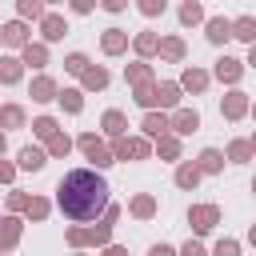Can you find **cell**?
<instances>
[{
  "mask_svg": "<svg viewBox=\"0 0 256 256\" xmlns=\"http://www.w3.org/2000/svg\"><path fill=\"white\" fill-rule=\"evenodd\" d=\"M76 148H80V152H84V156H88L96 168H108V164H116V160H112V144H104L96 132H80V136H76Z\"/></svg>",
  "mask_w": 256,
  "mask_h": 256,
  "instance_id": "3957f363",
  "label": "cell"
},
{
  "mask_svg": "<svg viewBox=\"0 0 256 256\" xmlns=\"http://www.w3.org/2000/svg\"><path fill=\"white\" fill-rule=\"evenodd\" d=\"M248 244H252V248H256V224H252V228H248Z\"/></svg>",
  "mask_w": 256,
  "mask_h": 256,
  "instance_id": "816d5d0a",
  "label": "cell"
},
{
  "mask_svg": "<svg viewBox=\"0 0 256 256\" xmlns=\"http://www.w3.org/2000/svg\"><path fill=\"white\" fill-rule=\"evenodd\" d=\"M0 128H24V108L20 104H4L0 108Z\"/></svg>",
  "mask_w": 256,
  "mask_h": 256,
  "instance_id": "d6a6232c",
  "label": "cell"
},
{
  "mask_svg": "<svg viewBox=\"0 0 256 256\" xmlns=\"http://www.w3.org/2000/svg\"><path fill=\"white\" fill-rule=\"evenodd\" d=\"M72 12H80V16L92 12V0H72Z\"/></svg>",
  "mask_w": 256,
  "mask_h": 256,
  "instance_id": "7dc6e473",
  "label": "cell"
},
{
  "mask_svg": "<svg viewBox=\"0 0 256 256\" xmlns=\"http://www.w3.org/2000/svg\"><path fill=\"white\" fill-rule=\"evenodd\" d=\"M244 64H252V68H256V44L248 48V60H244Z\"/></svg>",
  "mask_w": 256,
  "mask_h": 256,
  "instance_id": "f907efd6",
  "label": "cell"
},
{
  "mask_svg": "<svg viewBox=\"0 0 256 256\" xmlns=\"http://www.w3.org/2000/svg\"><path fill=\"white\" fill-rule=\"evenodd\" d=\"M132 100L144 108V112H156V84H144V88H132Z\"/></svg>",
  "mask_w": 256,
  "mask_h": 256,
  "instance_id": "836d02e7",
  "label": "cell"
},
{
  "mask_svg": "<svg viewBox=\"0 0 256 256\" xmlns=\"http://www.w3.org/2000/svg\"><path fill=\"white\" fill-rule=\"evenodd\" d=\"M136 8H140L144 16H164V8H168V4H164V0H140Z\"/></svg>",
  "mask_w": 256,
  "mask_h": 256,
  "instance_id": "b9f144b4",
  "label": "cell"
},
{
  "mask_svg": "<svg viewBox=\"0 0 256 256\" xmlns=\"http://www.w3.org/2000/svg\"><path fill=\"white\" fill-rule=\"evenodd\" d=\"M196 168H200V172H220V168H224V152H220V148H204V152L196 156Z\"/></svg>",
  "mask_w": 256,
  "mask_h": 256,
  "instance_id": "4316f807",
  "label": "cell"
},
{
  "mask_svg": "<svg viewBox=\"0 0 256 256\" xmlns=\"http://www.w3.org/2000/svg\"><path fill=\"white\" fill-rule=\"evenodd\" d=\"M100 8H104V12H124V0H104Z\"/></svg>",
  "mask_w": 256,
  "mask_h": 256,
  "instance_id": "c3c4849f",
  "label": "cell"
},
{
  "mask_svg": "<svg viewBox=\"0 0 256 256\" xmlns=\"http://www.w3.org/2000/svg\"><path fill=\"white\" fill-rule=\"evenodd\" d=\"M188 224H192L196 236H204V232H212V228L220 224V208H216V204H192V208H188Z\"/></svg>",
  "mask_w": 256,
  "mask_h": 256,
  "instance_id": "5b68a950",
  "label": "cell"
},
{
  "mask_svg": "<svg viewBox=\"0 0 256 256\" xmlns=\"http://www.w3.org/2000/svg\"><path fill=\"white\" fill-rule=\"evenodd\" d=\"M152 156V140L148 136H120L112 140V160H148Z\"/></svg>",
  "mask_w": 256,
  "mask_h": 256,
  "instance_id": "277c9868",
  "label": "cell"
},
{
  "mask_svg": "<svg viewBox=\"0 0 256 256\" xmlns=\"http://www.w3.org/2000/svg\"><path fill=\"white\" fill-rule=\"evenodd\" d=\"M0 44H4V40H0Z\"/></svg>",
  "mask_w": 256,
  "mask_h": 256,
  "instance_id": "6f0895ef",
  "label": "cell"
},
{
  "mask_svg": "<svg viewBox=\"0 0 256 256\" xmlns=\"http://www.w3.org/2000/svg\"><path fill=\"white\" fill-rule=\"evenodd\" d=\"M252 116H256V104H252Z\"/></svg>",
  "mask_w": 256,
  "mask_h": 256,
  "instance_id": "9f6ffc18",
  "label": "cell"
},
{
  "mask_svg": "<svg viewBox=\"0 0 256 256\" xmlns=\"http://www.w3.org/2000/svg\"><path fill=\"white\" fill-rule=\"evenodd\" d=\"M252 156H256V152H252V140H232V144H228V160H232V164H248Z\"/></svg>",
  "mask_w": 256,
  "mask_h": 256,
  "instance_id": "1f68e13d",
  "label": "cell"
},
{
  "mask_svg": "<svg viewBox=\"0 0 256 256\" xmlns=\"http://www.w3.org/2000/svg\"><path fill=\"white\" fill-rule=\"evenodd\" d=\"M200 176H204V172L196 168V160H184V164L176 168V184H180V188H196V184H200Z\"/></svg>",
  "mask_w": 256,
  "mask_h": 256,
  "instance_id": "83f0119b",
  "label": "cell"
},
{
  "mask_svg": "<svg viewBox=\"0 0 256 256\" xmlns=\"http://www.w3.org/2000/svg\"><path fill=\"white\" fill-rule=\"evenodd\" d=\"M208 16H204V4L200 0H184L180 4V24H204Z\"/></svg>",
  "mask_w": 256,
  "mask_h": 256,
  "instance_id": "f1b7e54d",
  "label": "cell"
},
{
  "mask_svg": "<svg viewBox=\"0 0 256 256\" xmlns=\"http://www.w3.org/2000/svg\"><path fill=\"white\" fill-rule=\"evenodd\" d=\"M124 80H128L132 88L156 84V76H152V64H148V60H136V64H128V68H124Z\"/></svg>",
  "mask_w": 256,
  "mask_h": 256,
  "instance_id": "e0dca14e",
  "label": "cell"
},
{
  "mask_svg": "<svg viewBox=\"0 0 256 256\" xmlns=\"http://www.w3.org/2000/svg\"><path fill=\"white\" fill-rule=\"evenodd\" d=\"M208 80H212V72H204V68H184L180 88H184V92H204V88H208Z\"/></svg>",
  "mask_w": 256,
  "mask_h": 256,
  "instance_id": "603a6c76",
  "label": "cell"
},
{
  "mask_svg": "<svg viewBox=\"0 0 256 256\" xmlns=\"http://www.w3.org/2000/svg\"><path fill=\"white\" fill-rule=\"evenodd\" d=\"M0 156H4V132H0Z\"/></svg>",
  "mask_w": 256,
  "mask_h": 256,
  "instance_id": "f5cc1de1",
  "label": "cell"
},
{
  "mask_svg": "<svg viewBox=\"0 0 256 256\" xmlns=\"http://www.w3.org/2000/svg\"><path fill=\"white\" fill-rule=\"evenodd\" d=\"M20 60H24V68H44L48 64V44H28L20 52Z\"/></svg>",
  "mask_w": 256,
  "mask_h": 256,
  "instance_id": "484cf974",
  "label": "cell"
},
{
  "mask_svg": "<svg viewBox=\"0 0 256 256\" xmlns=\"http://www.w3.org/2000/svg\"><path fill=\"white\" fill-rule=\"evenodd\" d=\"M252 192H256V180H252Z\"/></svg>",
  "mask_w": 256,
  "mask_h": 256,
  "instance_id": "11a10c76",
  "label": "cell"
},
{
  "mask_svg": "<svg viewBox=\"0 0 256 256\" xmlns=\"http://www.w3.org/2000/svg\"><path fill=\"white\" fill-rule=\"evenodd\" d=\"M232 36L252 48V44H256V16H236V20H232Z\"/></svg>",
  "mask_w": 256,
  "mask_h": 256,
  "instance_id": "cb8c5ba5",
  "label": "cell"
},
{
  "mask_svg": "<svg viewBox=\"0 0 256 256\" xmlns=\"http://www.w3.org/2000/svg\"><path fill=\"white\" fill-rule=\"evenodd\" d=\"M248 112H252L248 92H240V88L224 92V100H220V116H224V120H240V116H248Z\"/></svg>",
  "mask_w": 256,
  "mask_h": 256,
  "instance_id": "8992f818",
  "label": "cell"
},
{
  "mask_svg": "<svg viewBox=\"0 0 256 256\" xmlns=\"http://www.w3.org/2000/svg\"><path fill=\"white\" fill-rule=\"evenodd\" d=\"M252 152H256V136H252Z\"/></svg>",
  "mask_w": 256,
  "mask_h": 256,
  "instance_id": "db71d44e",
  "label": "cell"
},
{
  "mask_svg": "<svg viewBox=\"0 0 256 256\" xmlns=\"http://www.w3.org/2000/svg\"><path fill=\"white\" fill-rule=\"evenodd\" d=\"M184 52H188V44H184L180 36H160V56H164L168 64H180Z\"/></svg>",
  "mask_w": 256,
  "mask_h": 256,
  "instance_id": "7402d4cb",
  "label": "cell"
},
{
  "mask_svg": "<svg viewBox=\"0 0 256 256\" xmlns=\"http://www.w3.org/2000/svg\"><path fill=\"white\" fill-rule=\"evenodd\" d=\"M88 68H92V64H88V56H84V52H68V56H64V72H72V76H84Z\"/></svg>",
  "mask_w": 256,
  "mask_h": 256,
  "instance_id": "d590c367",
  "label": "cell"
},
{
  "mask_svg": "<svg viewBox=\"0 0 256 256\" xmlns=\"http://www.w3.org/2000/svg\"><path fill=\"white\" fill-rule=\"evenodd\" d=\"M148 256H180V252H176V248H168V244H156Z\"/></svg>",
  "mask_w": 256,
  "mask_h": 256,
  "instance_id": "bcb514c9",
  "label": "cell"
},
{
  "mask_svg": "<svg viewBox=\"0 0 256 256\" xmlns=\"http://www.w3.org/2000/svg\"><path fill=\"white\" fill-rule=\"evenodd\" d=\"M120 220V208L116 204H108V212L100 216V224L96 228H80V224H72L68 232H64V240L72 244V248H88V244H96V248H108V240H112V224Z\"/></svg>",
  "mask_w": 256,
  "mask_h": 256,
  "instance_id": "7a4b0ae2",
  "label": "cell"
},
{
  "mask_svg": "<svg viewBox=\"0 0 256 256\" xmlns=\"http://www.w3.org/2000/svg\"><path fill=\"white\" fill-rule=\"evenodd\" d=\"M132 48H136L140 60H148V56L160 52V36H156V32H136V36H132Z\"/></svg>",
  "mask_w": 256,
  "mask_h": 256,
  "instance_id": "44dd1931",
  "label": "cell"
},
{
  "mask_svg": "<svg viewBox=\"0 0 256 256\" xmlns=\"http://www.w3.org/2000/svg\"><path fill=\"white\" fill-rule=\"evenodd\" d=\"M0 40H4L8 48H20V52L32 44V36H28V24H24V20H8V24L0 28Z\"/></svg>",
  "mask_w": 256,
  "mask_h": 256,
  "instance_id": "52a82bcc",
  "label": "cell"
},
{
  "mask_svg": "<svg viewBox=\"0 0 256 256\" xmlns=\"http://www.w3.org/2000/svg\"><path fill=\"white\" fill-rule=\"evenodd\" d=\"M200 128V112L196 108H176L172 112V136H192Z\"/></svg>",
  "mask_w": 256,
  "mask_h": 256,
  "instance_id": "8fae6325",
  "label": "cell"
},
{
  "mask_svg": "<svg viewBox=\"0 0 256 256\" xmlns=\"http://www.w3.org/2000/svg\"><path fill=\"white\" fill-rule=\"evenodd\" d=\"M156 156H160V160H180V136H172V132L160 136V140H156Z\"/></svg>",
  "mask_w": 256,
  "mask_h": 256,
  "instance_id": "4dcf8cb0",
  "label": "cell"
},
{
  "mask_svg": "<svg viewBox=\"0 0 256 256\" xmlns=\"http://www.w3.org/2000/svg\"><path fill=\"white\" fill-rule=\"evenodd\" d=\"M100 48H104V56H120V52L128 48V32H124V28H104Z\"/></svg>",
  "mask_w": 256,
  "mask_h": 256,
  "instance_id": "2e32d148",
  "label": "cell"
},
{
  "mask_svg": "<svg viewBox=\"0 0 256 256\" xmlns=\"http://www.w3.org/2000/svg\"><path fill=\"white\" fill-rule=\"evenodd\" d=\"M212 76H216L220 84H240V76H244V60H236V56H220L216 68H212Z\"/></svg>",
  "mask_w": 256,
  "mask_h": 256,
  "instance_id": "ba28073f",
  "label": "cell"
},
{
  "mask_svg": "<svg viewBox=\"0 0 256 256\" xmlns=\"http://www.w3.org/2000/svg\"><path fill=\"white\" fill-rule=\"evenodd\" d=\"M140 128H144V136H148V140H160V136H168V132H172V116H164V112H144Z\"/></svg>",
  "mask_w": 256,
  "mask_h": 256,
  "instance_id": "30bf717a",
  "label": "cell"
},
{
  "mask_svg": "<svg viewBox=\"0 0 256 256\" xmlns=\"http://www.w3.org/2000/svg\"><path fill=\"white\" fill-rule=\"evenodd\" d=\"M56 204L68 220H96L108 212V184L96 168H72L56 184Z\"/></svg>",
  "mask_w": 256,
  "mask_h": 256,
  "instance_id": "6da1fadb",
  "label": "cell"
},
{
  "mask_svg": "<svg viewBox=\"0 0 256 256\" xmlns=\"http://www.w3.org/2000/svg\"><path fill=\"white\" fill-rule=\"evenodd\" d=\"M204 36H208L212 44H224V40L232 36V20H228V16H208V20H204Z\"/></svg>",
  "mask_w": 256,
  "mask_h": 256,
  "instance_id": "9a60e30c",
  "label": "cell"
},
{
  "mask_svg": "<svg viewBox=\"0 0 256 256\" xmlns=\"http://www.w3.org/2000/svg\"><path fill=\"white\" fill-rule=\"evenodd\" d=\"M100 124H104V136H112V140H120V136H128V116H124L120 108H108Z\"/></svg>",
  "mask_w": 256,
  "mask_h": 256,
  "instance_id": "ac0fdd59",
  "label": "cell"
},
{
  "mask_svg": "<svg viewBox=\"0 0 256 256\" xmlns=\"http://www.w3.org/2000/svg\"><path fill=\"white\" fill-rule=\"evenodd\" d=\"M0 256H4V252H0Z\"/></svg>",
  "mask_w": 256,
  "mask_h": 256,
  "instance_id": "680465c9",
  "label": "cell"
},
{
  "mask_svg": "<svg viewBox=\"0 0 256 256\" xmlns=\"http://www.w3.org/2000/svg\"><path fill=\"white\" fill-rule=\"evenodd\" d=\"M128 212H132L136 220H152V216H156V196H152V192L132 196V200H128Z\"/></svg>",
  "mask_w": 256,
  "mask_h": 256,
  "instance_id": "ffe728a7",
  "label": "cell"
},
{
  "mask_svg": "<svg viewBox=\"0 0 256 256\" xmlns=\"http://www.w3.org/2000/svg\"><path fill=\"white\" fill-rule=\"evenodd\" d=\"M28 204H32V196H28V192H20V188H12V192H8V212H28Z\"/></svg>",
  "mask_w": 256,
  "mask_h": 256,
  "instance_id": "60d3db41",
  "label": "cell"
},
{
  "mask_svg": "<svg viewBox=\"0 0 256 256\" xmlns=\"http://www.w3.org/2000/svg\"><path fill=\"white\" fill-rule=\"evenodd\" d=\"M180 80H164V84H156V108H176L180 104Z\"/></svg>",
  "mask_w": 256,
  "mask_h": 256,
  "instance_id": "d6986e66",
  "label": "cell"
},
{
  "mask_svg": "<svg viewBox=\"0 0 256 256\" xmlns=\"http://www.w3.org/2000/svg\"><path fill=\"white\" fill-rule=\"evenodd\" d=\"M28 96H32L36 104H48V100H60V88H56V80H52V76H36V80H32V88H28Z\"/></svg>",
  "mask_w": 256,
  "mask_h": 256,
  "instance_id": "5bb4252c",
  "label": "cell"
},
{
  "mask_svg": "<svg viewBox=\"0 0 256 256\" xmlns=\"http://www.w3.org/2000/svg\"><path fill=\"white\" fill-rule=\"evenodd\" d=\"M80 80H84V88H88V92H100V88H108V68L92 64V68H88V72H84Z\"/></svg>",
  "mask_w": 256,
  "mask_h": 256,
  "instance_id": "f546056e",
  "label": "cell"
},
{
  "mask_svg": "<svg viewBox=\"0 0 256 256\" xmlns=\"http://www.w3.org/2000/svg\"><path fill=\"white\" fill-rule=\"evenodd\" d=\"M60 104H64V112L76 116V112L84 108V92H80V88H64V92H60Z\"/></svg>",
  "mask_w": 256,
  "mask_h": 256,
  "instance_id": "8d00e7d4",
  "label": "cell"
},
{
  "mask_svg": "<svg viewBox=\"0 0 256 256\" xmlns=\"http://www.w3.org/2000/svg\"><path fill=\"white\" fill-rule=\"evenodd\" d=\"M12 180H16V164L0 160V184H12Z\"/></svg>",
  "mask_w": 256,
  "mask_h": 256,
  "instance_id": "ee69618b",
  "label": "cell"
},
{
  "mask_svg": "<svg viewBox=\"0 0 256 256\" xmlns=\"http://www.w3.org/2000/svg\"><path fill=\"white\" fill-rule=\"evenodd\" d=\"M16 12H20V20H44V12H48V8H44L40 0H20V4H16Z\"/></svg>",
  "mask_w": 256,
  "mask_h": 256,
  "instance_id": "e575fe53",
  "label": "cell"
},
{
  "mask_svg": "<svg viewBox=\"0 0 256 256\" xmlns=\"http://www.w3.org/2000/svg\"><path fill=\"white\" fill-rule=\"evenodd\" d=\"M24 76V60L20 56H0V84H16Z\"/></svg>",
  "mask_w": 256,
  "mask_h": 256,
  "instance_id": "d4e9b609",
  "label": "cell"
},
{
  "mask_svg": "<svg viewBox=\"0 0 256 256\" xmlns=\"http://www.w3.org/2000/svg\"><path fill=\"white\" fill-rule=\"evenodd\" d=\"M100 256H128V248H120V244H108Z\"/></svg>",
  "mask_w": 256,
  "mask_h": 256,
  "instance_id": "681fc988",
  "label": "cell"
},
{
  "mask_svg": "<svg viewBox=\"0 0 256 256\" xmlns=\"http://www.w3.org/2000/svg\"><path fill=\"white\" fill-rule=\"evenodd\" d=\"M212 256H240V244H236V240H220V244L212 248Z\"/></svg>",
  "mask_w": 256,
  "mask_h": 256,
  "instance_id": "7bdbcfd3",
  "label": "cell"
},
{
  "mask_svg": "<svg viewBox=\"0 0 256 256\" xmlns=\"http://www.w3.org/2000/svg\"><path fill=\"white\" fill-rule=\"evenodd\" d=\"M40 32H44V44H56V40H64V32H68V20H64L60 12H44V20H40Z\"/></svg>",
  "mask_w": 256,
  "mask_h": 256,
  "instance_id": "4fadbf2b",
  "label": "cell"
},
{
  "mask_svg": "<svg viewBox=\"0 0 256 256\" xmlns=\"http://www.w3.org/2000/svg\"><path fill=\"white\" fill-rule=\"evenodd\" d=\"M32 132H36L40 140H52V136L60 132V124H56L52 116H36V120H32Z\"/></svg>",
  "mask_w": 256,
  "mask_h": 256,
  "instance_id": "74e56055",
  "label": "cell"
},
{
  "mask_svg": "<svg viewBox=\"0 0 256 256\" xmlns=\"http://www.w3.org/2000/svg\"><path fill=\"white\" fill-rule=\"evenodd\" d=\"M44 164H48V148H36V144H24L16 156V168H24V172H40Z\"/></svg>",
  "mask_w": 256,
  "mask_h": 256,
  "instance_id": "7c38bea8",
  "label": "cell"
},
{
  "mask_svg": "<svg viewBox=\"0 0 256 256\" xmlns=\"http://www.w3.org/2000/svg\"><path fill=\"white\" fill-rule=\"evenodd\" d=\"M48 212H52V204L44 200V196H32V204H28V220H48Z\"/></svg>",
  "mask_w": 256,
  "mask_h": 256,
  "instance_id": "ab89813d",
  "label": "cell"
},
{
  "mask_svg": "<svg viewBox=\"0 0 256 256\" xmlns=\"http://www.w3.org/2000/svg\"><path fill=\"white\" fill-rule=\"evenodd\" d=\"M180 256H208V252H204V244H200V240H188V244L180 248Z\"/></svg>",
  "mask_w": 256,
  "mask_h": 256,
  "instance_id": "f6af8a7d",
  "label": "cell"
},
{
  "mask_svg": "<svg viewBox=\"0 0 256 256\" xmlns=\"http://www.w3.org/2000/svg\"><path fill=\"white\" fill-rule=\"evenodd\" d=\"M20 236H24V220L20 216H0V252L16 248Z\"/></svg>",
  "mask_w": 256,
  "mask_h": 256,
  "instance_id": "9c48e42d",
  "label": "cell"
},
{
  "mask_svg": "<svg viewBox=\"0 0 256 256\" xmlns=\"http://www.w3.org/2000/svg\"><path fill=\"white\" fill-rule=\"evenodd\" d=\"M72 144H76L72 136H64V132H56V136L48 140V156H68V152H72Z\"/></svg>",
  "mask_w": 256,
  "mask_h": 256,
  "instance_id": "f35d334b",
  "label": "cell"
}]
</instances>
